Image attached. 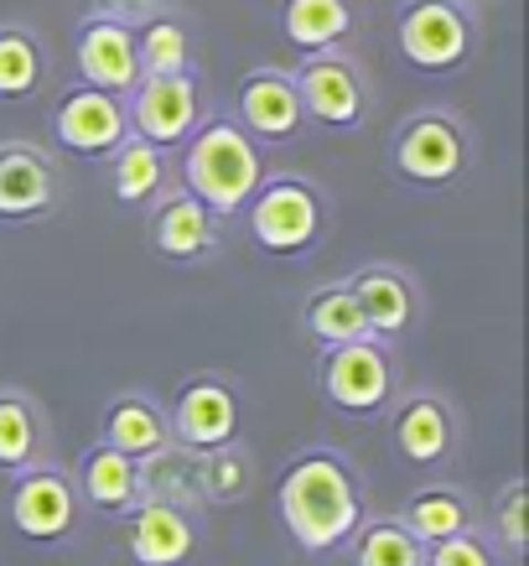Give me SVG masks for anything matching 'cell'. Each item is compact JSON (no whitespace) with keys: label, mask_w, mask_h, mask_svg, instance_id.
Instances as JSON below:
<instances>
[{"label":"cell","mask_w":529,"mask_h":566,"mask_svg":"<svg viewBox=\"0 0 529 566\" xmlns=\"http://www.w3.org/2000/svg\"><path fill=\"white\" fill-rule=\"evenodd\" d=\"M104 437H109V447H120L125 458H146V452H156V447L167 442V421H161V411H156L151 400L125 395L104 416Z\"/></svg>","instance_id":"20"},{"label":"cell","mask_w":529,"mask_h":566,"mask_svg":"<svg viewBox=\"0 0 529 566\" xmlns=\"http://www.w3.org/2000/svg\"><path fill=\"white\" fill-rule=\"evenodd\" d=\"M136 120L140 140H156V146H171V140H188L192 125H198V84L188 73H140L136 78Z\"/></svg>","instance_id":"5"},{"label":"cell","mask_w":529,"mask_h":566,"mask_svg":"<svg viewBox=\"0 0 529 566\" xmlns=\"http://www.w3.org/2000/svg\"><path fill=\"white\" fill-rule=\"evenodd\" d=\"M234 427H240V406H234V395L223 390L219 379H192L182 390V400H177V416H171V431L192 452L223 447L234 437Z\"/></svg>","instance_id":"10"},{"label":"cell","mask_w":529,"mask_h":566,"mask_svg":"<svg viewBox=\"0 0 529 566\" xmlns=\"http://www.w3.org/2000/svg\"><path fill=\"white\" fill-rule=\"evenodd\" d=\"M498 531L509 541V551H525V489L509 483V494H504V515H498Z\"/></svg>","instance_id":"32"},{"label":"cell","mask_w":529,"mask_h":566,"mask_svg":"<svg viewBox=\"0 0 529 566\" xmlns=\"http://www.w3.org/2000/svg\"><path fill=\"white\" fill-rule=\"evenodd\" d=\"M240 115L255 136H290L307 109H301V94H296L290 78H281V73H255L240 94Z\"/></svg>","instance_id":"15"},{"label":"cell","mask_w":529,"mask_h":566,"mask_svg":"<svg viewBox=\"0 0 529 566\" xmlns=\"http://www.w3.org/2000/svg\"><path fill=\"white\" fill-rule=\"evenodd\" d=\"M213 244V219L198 198H171L161 213H156V250L171 260H188V255H203Z\"/></svg>","instance_id":"19"},{"label":"cell","mask_w":529,"mask_h":566,"mask_svg":"<svg viewBox=\"0 0 529 566\" xmlns=\"http://www.w3.org/2000/svg\"><path fill=\"white\" fill-rule=\"evenodd\" d=\"M11 520L27 541H57L73 531V489L57 473H32L11 494Z\"/></svg>","instance_id":"13"},{"label":"cell","mask_w":529,"mask_h":566,"mask_svg":"<svg viewBox=\"0 0 529 566\" xmlns=\"http://www.w3.org/2000/svg\"><path fill=\"white\" fill-rule=\"evenodd\" d=\"M348 292L359 296L369 333H400V327L410 323V312H415V302H410V286L400 281V275H390V271L359 275Z\"/></svg>","instance_id":"22"},{"label":"cell","mask_w":529,"mask_h":566,"mask_svg":"<svg viewBox=\"0 0 529 566\" xmlns=\"http://www.w3.org/2000/svg\"><path fill=\"white\" fill-rule=\"evenodd\" d=\"M462 130L457 120L446 115H421L400 130V146H394V161L410 182H452L462 172Z\"/></svg>","instance_id":"8"},{"label":"cell","mask_w":529,"mask_h":566,"mask_svg":"<svg viewBox=\"0 0 529 566\" xmlns=\"http://www.w3.org/2000/svg\"><path fill=\"white\" fill-rule=\"evenodd\" d=\"M57 140L68 151H84V156H99V151H115L125 140V109H120V94H104V88H73L68 99L57 104V120H52Z\"/></svg>","instance_id":"7"},{"label":"cell","mask_w":529,"mask_h":566,"mask_svg":"<svg viewBox=\"0 0 529 566\" xmlns=\"http://www.w3.org/2000/svg\"><path fill=\"white\" fill-rule=\"evenodd\" d=\"M156 182H161V156L151 140H120L115 146V198L140 203L156 192Z\"/></svg>","instance_id":"25"},{"label":"cell","mask_w":529,"mask_h":566,"mask_svg":"<svg viewBox=\"0 0 529 566\" xmlns=\"http://www.w3.org/2000/svg\"><path fill=\"white\" fill-rule=\"evenodd\" d=\"M36 447V416L27 411V400L17 395H0V468L17 473V468L32 463Z\"/></svg>","instance_id":"28"},{"label":"cell","mask_w":529,"mask_h":566,"mask_svg":"<svg viewBox=\"0 0 529 566\" xmlns=\"http://www.w3.org/2000/svg\"><path fill=\"white\" fill-rule=\"evenodd\" d=\"M78 73L88 88L104 94H130L140 78V57H136V32L120 21H88L78 36Z\"/></svg>","instance_id":"9"},{"label":"cell","mask_w":529,"mask_h":566,"mask_svg":"<svg viewBox=\"0 0 529 566\" xmlns=\"http://www.w3.org/2000/svg\"><path fill=\"white\" fill-rule=\"evenodd\" d=\"M405 531L415 535V541H446V535L467 531V510H462L457 494H446V489H426V494L410 499L405 510Z\"/></svg>","instance_id":"24"},{"label":"cell","mask_w":529,"mask_h":566,"mask_svg":"<svg viewBox=\"0 0 529 566\" xmlns=\"http://www.w3.org/2000/svg\"><path fill=\"white\" fill-rule=\"evenodd\" d=\"M136 57H140V73H177L188 63V32L177 21H151L136 36Z\"/></svg>","instance_id":"29"},{"label":"cell","mask_w":529,"mask_h":566,"mask_svg":"<svg viewBox=\"0 0 529 566\" xmlns=\"http://www.w3.org/2000/svg\"><path fill=\"white\" fill-rule=\"evenodd\" d=\"M296 94H301V109L322 125H359L363 115V84L342 57H311L296 78Z\"/></svg>","instance_id":"11"},{"label":"cell","mask_w":529,"mask_h":566,"mask_svg":"<svg viewBox=\"0 0 529 566\" xmlns=\"http://www.w3.org/2000/svg\"><path fill=\"white\" fill-rule=\"evenodd\" d=\"M182 177H188L192 198L208 208V213H240L255 188L265 182V161H260L255 140L244 136L240 125L213 120L198 130V140L188 146V161H182Z\"/></svg>","instance_id":"2"},{"label":"cell","mask_w":529,"mask_h":566,"mask_svg":"<svg viewBox=\"0 0 529 566\" xmlns=\"http://www.w3.org/2000/svg\"><path fill=\"white\" fill-rule=\"evenodd\" d=\"M52 203V172L32 146H0V219H32Z\"/></svg>","instance_id":"14"},{"label":"cell","mask_w":529,"mask_h":566,"mask_svg":"<svg viewBox=\"0 0 529 566\" xmlns=\"http://www.w3.org/2000/svg\"><path fill=\"white\" fill-rule=\"evenodd\" d=\"M359 566H426V551L405 525H369L359 535Z\"/></svg>","instance_id":"27"},{"label":"cell","mask_w":529,"mask_h":566,"mask_svg":"<svg viewBox=\"0 0 529 566\" xmlns=\"http://www.w3.org/2000/svg\"><path fill=\"white\" fill-rule=\"evenodd\" d=\"M307 327L322 338V344H353V338H369V323H363L359 296L338 286V292H317L307 302Z\"/></svg>","instance_id":"23"},{"label":"cell","mask_w":529,"mask_h":566,"mask_svg":"<svg viewBox=\"0 0 529 566\" xmlns=\"http://www.w3.org/2000/svg\"><path fill=\"white\" fill-rule=\"evenodd\" d=\"M281 27H286L290 48L327 52V48H338L342 36H348V27H353V11H348V0H286Z\"/></svg>","instance_id":"17"},{"label":"cell","mask_w":529,"mask_h":566,"mask_svg":"<svg viewBox=\"0 0 529 566\" xmlns=\"http://www.w3.org/2000/svg\"><path fill=\"white\" fill-rule=\"evenodd\" d=\"M198 473H203V489L213 499H240L244 489H250V468H244V458H229V452L213 458L208 468H198Z\"/></svg>","instance_id":"30"},{"label":"cell","mask_w":529,"mask_h":566,"mask_svg":"<svg viewBox=\"0 0 529 566\" xmlns=\"http://www.w3.org/2000/svg\"><path fill=\"white\" fill-rule=\"evenodd\" d=\"M42 78V48L27 32H0V99L32 94Z\"/></svg>","instance_id":"26"},{"label":"cell","mask_w":529,"mask_h":566,"mask_svg":"<svg viewBox=\"0 0 529 566\" xmlns=\"http://www.w3.org/2000/svg\"><path fill=\"white\" fill-rule=\"evenodd\" d=\"M322 385L332 395V406H342V411H379L384 395H390V359L369 338L332 344V354L322 364Z\"/></svg>","instance_id":"6"},{"label":"cell","mask_w":529,"mask_h":566,"mask_svg":"<svg viewBox=\"0 0 529 566\" xmlns=\"http://www.w3.org/2000/svg\"><path fill=\"white\" fill-rule=\"evenodd\" d=\"M281 515H286V531L296 535V546L332 551L359 525V494H353L348 468L327 452L301 458L281 483Z\"/></svg>","instance_id":"1"},{"label":"cell","mask_w":529,"mask_h":566,"mask_svg":"<svg viewBox=\"0 0 529 566\" xmlns=\"http://www.w3.org/2000/svg\"><path fill=\"white\" fill-rule=\"evenodd\" d=\"M140 458H125L120 447H94L84 458V473H78V483H84V499L94 504V510H104V515H120V510H130L140 494V473H136Z\"/></svg>","instance_id":"16"},{"label":"cell","mask_w":529,"mask_h":566,"mask_svg":"<svg viewBox=\"0 0 529 566\" xmlns=\"http://www.w3.org/2000/svg\"><path fill=\"white\" fill-rule=\"evenodd\" d=\"M125 541H130V556H136L140 566H177V562H188V551H192V541H198V531H192V520H188V510H182V504L151 499V504L130 520Z\"/></svg>","instance_id":"12"},{"label":"cell","mask_w":529,"mask_h":566,"mask_svg":"<svg viewBox=\"0 0 529 566\" xmlns=\"http://www.w3.org/2000/svg\"><path fill=\"white\" fill-rule=\"evenodd\" d=\"M317 229H322V203H317V192H311L307 182L281 177L271 188H255V198H250V234H255L271 255L307 250V244L317 240Z\"/></svg>","instance_id":"3"},{"label":"cell","mask_w":529,"mask_h":566,"mask_svg":"<svg viewBox=\"0 0 529 566\" xmlns=\"http://www.w3.org/2000/svg\"><path fill=\"white\" fill-rule=\"evenodd\" d=\"M426 566H494V562H488V551H483L473 535L457 531V535H446V541H436Z\"/></svg>","instance_id":"31"},{"label":"cell","mask_w":529,"mask_h":566,"mask_svg":"<svg viewBox=\"0 0 529 566\" xmlns=\"http://www.w3.org/2000/svg\"><path fill=\"white\" fill-rule=\"evenodd\" d=\"M140 483L151 489V499H167V504H182L188 510L192 499H198V489H203V473H198V463H192V447H156V452H146V468L136 463Z\"/></svg>","instance_id":"21"},{"label":"cell","mask_w":529,"mask_h":566,"mask_svg":"<svg viewBox=\"0 0 529 566\" xmlns=\"http://www.w3.org/2000/svg\"><path fill=\"white\" fill-rule=\"evenodd\" d=\"M400 48H405V57L415 69L446 73L467 57L473 27L462 17V6H452V0H415L400 17Z\"/></svg>","instance_id":"4"},{"label":"cell","mask_w":529,"mask_h":566,"mask_svg":"<svg viewBox=\"0 0 529 566\" xmlns=\"http://www.w3.org/2000/svg\"><path fill=\"white\" fill-rule=\"evenodd\" d=\"M394 442H400V452H405V463L431 468V463H442L446 442H452V421H446V411L431 400V395H421V400H410L405 411H400V421H394Z\"/></svg>","instance_id":"18"}]
</instances>
